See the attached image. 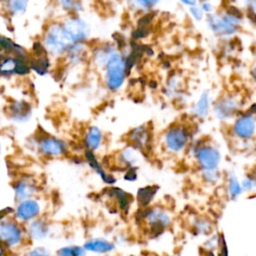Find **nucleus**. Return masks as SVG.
Listing matches in <instances>:
<instances>
[{"label": "nucleus", "instance_id": "obj_6", "mask_svg": "<svg viewBox=\"0 0 256 256\" xmlns=\"http://www.w3.org/2000/svg\"><path fill=\"white\" fill-rule=\"evenodd\" d=\"M0 239L7 248L16 247L23 240V231L17 222L2 218L0 223Z\"/></svg>", "mask_w": 256, "mask_h": 256}, {"label": "nucleus", "instance_id": "obj_27", "mask_svg": "<svg viewBox=\"0 0 256 256\" xmlns=\"http://www.w3.org/2000/svg\"><path fill=\"white\" fill-rule=\"evenodd\" d=\"M27 6V0H6V7L10 13L16 14L24 12Z\"/></svg>", "mask_w": 256, "mask_h": 256}, {"label": "nucleus", "instance_id": "obj_15", "mask_svg": "<svg viewBox=\"0 0 256 256\" xmlns=\"http://www.w3.org/2000/svg\"><path fill=\"white\" fill-rule=\"evenodd\" d=\"M10 117L15 121H25L31 115V107L24 101H15L9 106Z\"/></svg>", "mask_w": 256, "mask_h": 256}, {"label": "nucleus", "instance_id": "obj_35", "mask_svg": "<svg viewBox=\"0 0 256 256\" xmlns=\"http://www.w3.org/2000/svg\"><path fill=\"white\" fill-rule=\"evenodd\" d=\"M190 12L192 14V16L196 19V20H200L202 18V9H200L197 6H191L190 8Z\"/></svg>", "mask_w": 256, "mask_h": 256}, {"label": "nucleus", "instance_id": "obj_5", "mask_svg": "<svg viewBox=\"0 0 256 256\" xmlns=\"http://www.w3.org/2000/svg\"><path fill=\"white\" fill-rule=\"evenodd\" d=\"M195 158L202 171H213L217 170L220 164L221 154L217 148L203 145L196 149Z\"/></svg>", "mask_w": 256, "mask_h": 256}, {"label": "nucleus", "instance_id": "obj_7", "mask_svg": "<svg viewBox=\"0 0 256 256\" xmlns=\"http://www.w3.org/2000/svg\"><path fill=\"white\" fill-rule=\"evenodd\" d=\"M188 131L183 126H173L164 134V145L170 152L178 153L182 151L188 142Z\"/></svg>", "mask_w": 256, "mask_h": 256}, {"label": "nucleus", "instance_id": "obj_12", "mask_svg": "<svg viewBox=\"0 0 256 256\" xmlns=\"http://www.w3.org/2000/svg\"><path fill=\"white\" fill-rule=\"evenodd\" d=\"M238 108H239V101L232 96H227L220 99L216 103L214 107V111L218 118L227 119L232 117L236 113Z\"/></svg>", "mask_w": 256, "mask_h": 256}, {"label": "nucleus", "instance_id": "obj_33", "mask_svg": "<svg viewBox=\"0 0 256 256\" xmlns=\"http://www.w3.org/2000/svg\"><path fill=\"white\" fill-rule=\"evenodd\" d=\"M135 1L137 2V4L139 6H141L142 8H145V9L152 8L159 2V0H135Z\"/></svg>", "mask_w": 256, "mask_h": 256}, {"label": "nucleus", "instance_id": "obj_41", "mask_svg": "<svg viewBox=\"0 0 256 256\" xmlns=\"http://www.w3.org/2000/svg\"><path fill=\"white\" fill-rule=\"evenodd\" d=\"M202 1H206V0H202Z\"/></svg>", "mask_w": 256, "mask_h": 256}, {"label": "nucleus", "instance_id": "obj_18", "mask_svg": "<svg viewBox=\"0 0 256 256\" xmlns=\"http://www.w3.org/2000/svg\"><path fill=\"white\" fill-rule=\"evenodd\" d=\"M129 139L135 148L144 149L150 141V135L146 128H144L143 126H140L133 129L130 132Z\"/></svg>", "mask_w": 256, "mask_h": 256}, {"label": "nucleus", "instance_id": "obj_38", "mask_svg": "<svg viewBox=\"0 0 256 256\" xmlns=\"http://www.w3.org/2000/svg\"><path fill=\"white\" fill-rule=\"evenodd\" d=\"M180 1L189 6H195V4H196V0H180Z\"/></svg>", "mask_w": 256, "mask_h": 256}, {"label": "nucleus", "instance_id": "obj_40", "mask_svg": "<svg viewBox=\"0 0 256 256\" xmlns=\"http://www.w3.org/2000/svg\"><path fill=\"white\" fill-rule=\"evenodd\" d=\"M251 74H252V77H253V79H254V81L256 82V66L252 69V72H251Z\"/></svg>", "mask_w": 256, "mask_h": 256}, {"label": "nucleus", "instance_id": "obj_29", "mask_svg": "<svg viewBox=\"0 0 256 256\" xmlns=\"http://www.w3.org/2000/svg\"><path fill=\"white\" fill-rule=\"evenodd\" d=\"M60 3L63 8L73 12L79 10L81 7L80 3L77 0H60Z\"/></svg>", "mask_w": 256, "mask_h": 256}, {"label": "nucleus", "instance_id": "obj_19", "mask_svg": "<svg viewBox=\"0 0 256 256\" xmlns=\"http://www.w3.org/2000/svg\"><path fill=\"white\" fill-rule=\"evenodd\" d=\"M107 194L116 199L119 208L124 211L125 213H127L129 211V207L132 201V197L130 194H128L127 192H125L124 190H122L121 188H117V187H111L109 189H107Z\"/></svg>", "mask_w": 256, "mask_h": 256}, {"label": "nucleus", "instance_id": "obj_31", "mask_svg": "<svg viewBox=\"0 0 256 256\" xmlns=\"http://www.w3.org/2000/svg\"><path fill=\"white\" fill-rule=\"evenodd\" d=\"M217 256H229L227 244H226V241H225L223 235H220V241H219Z\"/></svg>", "mask_w": 256, "mask_h": 256}, {"label": "nucleus", "instance_id": "obj_8", "mask_svg": "<svg viewBox=\"0 0 256 256\" xmlns=\"http://www.w3.org/2000/svg\"><path fill=\"white\" fill-rule=\"evenodd\" d=\"M62 27L73 44L82 42L89 35L88 25L79 18H70L66 20Z\"/></svg>", "mask_w": 256, "mask_h": 256}, {"label": "nucleus", "instance_id": "obj_34", "mask_svg": "<svg viewBox=\"0 0 256 256\" xmlns=\"http://www.w3.org/2000/svg\"><path fill=\"white\" fill-rule=\"evenodd\" d=\"M124 179L126 181H135L137 179V172H136V168L132 167V168H128L125 175H124Z\"/></svg>", "mask_w": 256, "mask_h": 256}, {"label": "nucleus", "instance_id": "obj_16", "mask_svg": "<svg viewBox=\"0 0 256 256\" xmlns=\"http://www.w3.org/2000/svg\"><path fill=\"white\" fill-rule=\"evenodd\" d=\"M85 157H86V160L87 162L89 163V165L91 166V168L100 175L101 179L108 185H113L115 182H116V178L113 176V175H110V174H107L104 169L102 168L101 164L97 161L93 151H90V150H86L85 151Z\"/></svg>", "mask_w": 256, "mask_h": 256}, {"label": "nucleus", "instance_id": "obj_30", "mask_svg": "<svg viewBox=\"0 0 256 256\" xmlns=\"http://www.w3.org/2000/svg\"><path fill=\"white\" fill-rule=\"evenodd\" d=\"M202 176H203V179L207 183H215L218 180V178H219V174H218L217 170L202 171Z\"/></svg>", "mask_w": 256, "mask_h": 256}, {"label": "nucleus", "instance_id": "obj_32", "mask_svg": "<svg viewBox=\"0 0 256 256\" xmlns=\"http://www.w3.org/2000/svg\"><path fill=\"white\" fill-rule=\"evenodd\" d=\"M26 256H50V252L44 247H36L35 249L30 250Z\"/></svg>", "mask_w": 256, "mask_h": 256}, {"label": "nucleus", "instance_id": "obj_22", "mask_svg": "<svg viewBox=\"0 0 256 256\" xmlns=\"http://www.w3.org/2000/svg\"><path fill=\"white\" fill-rule=\"evenodd\" d=\"M46 50L42 52H36L37 57L34 58L30 63V68L35 70L38 74H45L49 67V59L46 55Z\"/></svg>", "mask_w": 256, "mask_h": 256}, {"label": "nucleus", "instance_id": "obj_26", "mask_svg": "<svg viewBox=\"0 0 256 256\" xmlns=\"http://www.w3.org/2000/svg\"><path fill=\"white\" fill-rule=\"evenodd\" d=\"M120 158H121V162L126 165L128 168H132L134 167V163L136 162V153L132 148H126L124 149L121 154H120ZM127 168V169H128Z\"/></svg>", "mask_w": 256, "mask_h": 256}, {"label": "nucleus", "instance_id": "obj_28", "mask_svg": "<svg viewBox=\"0 0 256 256\" xmlns=\"http://www.w3.org/2000/svg\"><path fill=\"white\" fill-rule=\"evenodd\" d=\"M194 227H195L196 232L199 233V234L209 233L211 231V229H212L211 223L207 219H204V218L197 219L195 221V223H194Z\"/></svg>", "mask_w": 256, "mask_h": 256}, {"label": "nucleus", "instance_id": "obj_20", "mask_svg": "<svg viewBox=\"0 0 256 256\" xmlns=\"http://www.w3.org/2000/svg\"><path fill=\"white\" fill-rule=\"evenodd\" d=\"M159 187L158 186H145L138 189L136 194V200L140 208L149 207L150 203L154 199Z\"/></svg>", "mask_w": 256, "mask_h": 256}, {"label": "nucleus", "instance_id": "obj_14", "mask_svg": "<svg viewBox=\"0 0 256 256\" xmlns=\"http://www.w3.org/2000/svg\"><path fill=\"white\" fill-rule=\"evenodd\" d=\"M49 233V226L43 219H34L28 224L27 234L33 240H41Z\"/></svg>", "mask_w": 256, "mask_h": 256}, {"label": "nucleus", "instance_id": "obj_25", "mask_svg": "<svg viewBox=\"0 0 256 256\" xmlns=\"http://www.w3.org/2000/svg\"><path fill=\"white\" fill-rule=\"evenodd\" d=\"M58 256H85L86 250L84 247L73 245L62 247L57 251Z\"/></svg>", "mask_w": 256, "mask_h": 256}, {"label": "nucleus", "instance_id": "obj_21", "mask_svg": "<svg viewBox=\"0 0 256 256\" xmlns=\"http://www.w3.org/2000/svg\"><path fill=\"white\" fill-rule=\"evenodd\" d=\"M102 142V132L97 127H91L88 129L85 138L84 144L87 150L94 151L99 148Z\"/></svg>", "mask_w": 256, "mask_h": 256}, {"label": "nucleus", "instance_id": "obj_36", "mask_svg": "<svg viewBox=\"0 0 256 256\" xmlns=\"http://www.w3.org/2000/svg\"><path fill=\"white\" fill-rule=\"evenodd\" d=\"M247 177L251 182L252 189H256V170H254L250 175H247Z\"/></svg>", "mask_w": 256, "mask_h": 256}, {"label": "nucleus", "instance_id": "obj_13", "mask_svg": "<svg viewBox=\"0 0 256 256\" xmlns=\"http://www.w3.org/2000/svg\"><path fill=\"white\" fill-rule=\"evenodd\" d=\"M15 199L18 202L30 199V197L37 191L36 184L30 179H21L13 185Z\"/></svg>", "mask_w": 256, "mask_h": 256}, {"label": "nucleus", "instance_id": "obj_23", "mask_svg": "<svg viewBox=\"0 0 256 256\" xmlns=\"http://www.w3.org/2000/svg\"><path fill=\"white\" fill-rule=\"evenodd\" d=\"M242 183L235 175H229L227 180V192L232 200H236L243 192Z\"/></svg>", "mask_w": 256, "mask_h": 256}, {"label": "nucleus", "instance_id": "obj_4", "mask_svg": "<svg viewBox=\"0 0 256 256\" xmlns=\"http://www.w3.org/2000/svg\"><path fill=\"white\" fill-rule=\"evenodd\" d=\"M210 29L218 36H229L236 33L239 25L240 18L233 13L209 14L207 18Z\"/></svg>", "mask_w": 256, "mask_h": 256}, {"label": "nucleus", "instance_id": "obj_24", "mask_svg": "<svg viewBox=\"0 0 256 256\" xmlns=\"http://www.w3.org/2000/svg\"><path fill=\"white\" fill-rule=\"evenodd\" d=\"M194 111L195 114L200 118H204L207 116L209 111V94L207 92L202 93L195 105Z\"/></svg>", "mask_w": 256, "mask_h": 256}, {"label": "nucleus", "instance_id": "obj_39", "mask_svg": "<svg viewBox=\"0 0 256 256\" xmlns=\"http://www.w3.org/2000/svg\"><path fill=\"white\" fill-rule=\"evenodd\" d=\"M249 5L251 6V9L256 10V0H249Z\"/></svg>", "mask_w": 256, "mask_h": 256}, {"label": "nucleus", "instance_id": "obj_2", "mask_svg": "<svg viewBox=\"0 0 256 256\" xmlns=\"http://www.w3.org/2000/svg\"><path fill=\"white\" fill-rule=\"evenodd\" d=\"M127 73L126 60L117 52H113L105 64L106 85L110 90H117L123 84Z\"/></svg>", "mask_w": 256, "mask_h": 256}, {"label": "nucleus", "instance_id": "obj_10", "mask_svg": "<svg viewBox=\"0 0 256 256\" xmlns=\"http://www.w3.org/2000/svg\"><path fill=\"white\" fill-rule=\"evenodd\" d=\"M41 212V205L35 199H27L18 203L15 209V217L21 222L33 221Z\"/></svg>", "mask_w": 256, "mask_h": 256}, {"label": "nucleus", "instance_id": "obj_17", "mask_svg": "<svg viewBox=\"0 0 256 256\" xmlns=\"http://www.w3.org/2000/svg\"><path fill=\"white\" fill-rule=\"evenodd\" d=\"M86 251L93 253H109L114 249V244L106 239H90L85 242L84 246Z\"/></svg>", "mask_w": 256, "mask_h": 256}, {"label": "nucleus", "instance_id": "obj_3", "mask_svg": "<svg viewBox=\"0 0 256 256\" xmlns=\"http://www.w3.org/2000/svg\"><path fill=\"white\" fill-rule=\"evenodd\" d=\"M44 44L46 49L54 55H60L67 52L69 48L74 45L66 35L62 25L58 24L52 25L47 29L44 37Z\"/></svg>", "mask_w": 256, "mask_h": 256}, {"label": "nucleus", "instance_id": "obj_9", "mask_svg": "<svg viewBox=\"0 0 256 256\" xmlns=\"http://www.w3.org/2000/svg\"><path fill=\"white\" fill-rule=\"evenodd\" d=\"M234 135L241 140L251 139L256 135V117L253 114L239 116L233 125Z\"/></svg>", "mask_w": 256, "mask_h": 256}, {"label": "nucleus", "instance_id": "obj_11", "mask_svg": "<svg viewBox=\"0 0 256 256\" xmlns=\"http://www.w3.org/2000/svg\"><path fill=\"white\" fill-rule=\"evenodd\" d=\"M39 151L49 157H58L65 154L67 147L66 144L55 137L52 136H45L39 140L38 143Z\"/></svg>", "mask_w": 256, "mask_h": 256}, {"label": "nucleus", "instance_id": "obj_37", "mask_svg": "<svg viewBox=\"0 0 256 256\" xmlns=\"http://www.w3.org/2000/svg\"><path fill=\"white\" fill-rule=\"evenodd\" d=\"M202 11H204V12H211L212 11V5L210 4V3H207V2H205V3H203L202 4Z\"/></svg>", "mask_w": 256, "mask_h": 256}, {"label": "nucleus", "instance_id": "obj_1", "mask_svg": "<svg viewBox=\"0 0 256 256\" xmlns=\"http://www.w3.org/2000/svg\"><path fill=\"white\" fill-rule=\"evenodd\" d=\"M138 221H146L149 225V232L152 236L160 235L171 223L170 215L160 207L140 208L136 214Z\"/></svg>", "mask_w": 256, "mask_h": 256}]
</instances>
